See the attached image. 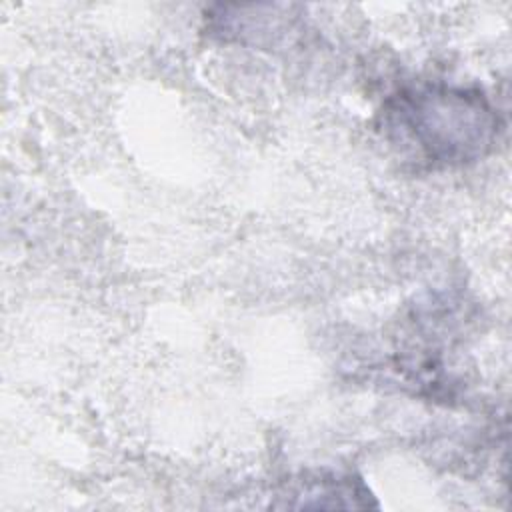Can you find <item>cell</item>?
Instances as JSON below:
<instances>
[{"instance_id": "1", "label": "cell", "mask_w": 512, "mask_h": 512, "mask_svg": "<svg viewBox=\"0 0 512 512\" xmlns=\"http://www.w3.org/2000/svg\"><path fill=\"white\" fill-rule=\"evenodd\" d=\"M388 138L434 168L484 158L500 134V118L476 88L428 82L392 94L382 110Z\"/></svg>"}]
</instances>
